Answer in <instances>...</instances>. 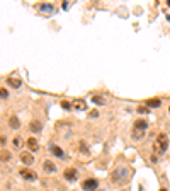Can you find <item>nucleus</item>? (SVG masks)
Segmentation results:
<instances>
[{
	"label": "nucleus",
	"mask_w": 170,
	"mask_h": 191,
	"mask_svg": "<svg viewBox=\"0 0 170 191\" xmlns=\"http://www.w3.org/2000/svg\"><path fill=\"white\" fill-rule=\"evenodd\" d=\"M128 174H129V171L126 169V167H117L114 172H112V183H121V181H124L128 177Z\"/></svg>",
	"instance_id": "f03ea898"
},
{
	"label": "nucleus",
	"mask_w": 170,
	"mask_h": 191,
	"mask_svg": "<svg viewBox=\"0 0 170 191\" xmlns=\"http://www.w3.org/2000/svg\"><path fill=\"white\" fill-rule=\"evenodd\" d=\"M72 106H73V104H70L68 101H61V108H63V109H66V111H68Z\"/></svg>",
	"instance_id": "412c9836"
},
{
	"label": "nucleus",
	"mask_w": 170,
	"mask_h": 191,
	"mask_svg": "<svg viewBox=\"0 0 170 191\" xmlns=\"http://www.w3.org/2000/svg\"><path fill=\"white\" fill-rule=\"evenodd\" d=\"M92 101H94V104H101V106H104V104H106V101L102 99L101 96H94V97H92Z\"/></svg>",
	"instance_id": "dca6fc26"
},
{
	"label": "nucleus",
	"mask_w": 170,
	"mask_h": 191,
	"mask_svg": "<svg viewBox=\"0 0 170 191\" xmlns=\"http://www.w3.org/2000/svg\"><path fill=\"white\" fill-rule=\"evenodd\" d=\"M97 186H99V181L97 179H87V181H84L82 188H84L85 191H95Z\"/></svg>",
	"instance_id": "7ed1b4c3"
},
{
	"label": "nucleus",
	"mask_w": 170,
	"mask_h": 191,
	"mask_svg": "<svg viewBox=\"0 0 170 191\" xmlns=\"http://www.w3.org/2000/svg\"><path fill=\"white\" fill-rule=\"evenodd\" d=\"M138 113H139V114H146V113H150V108L139 106V108H138Z\"/></svg>",
	"instance_id": "aec40b11"
},
{
	"label": "nucleus",
	"mask_w": 170,
	"mask_h": 191,
	"mask_svg": "<svg viewBox=\"0 0 170 191\" xmlns=\"http://www.w3.org/2000/svg\"><path fill=\"white\" fill-rule=\"evenodd\" d=\"M167 5H169V7H170V0H169V2H167Z\"/></svg>",
	"instance_id": "393cba45"
},
{
	"label": "nucleus",
	"mask_w": 170,
	"mask_h": 191,
	"mask_svg": "<svg viewBox=\"0 0 170 191\" xmlns=\"http://www.w3.org/2000/svg\"><path fill=\"white\" fill-rule=\"evenodd\" d=\"M73 108L77 109V111H85V109H87V102H85L84 99H75Z\"/></svg>",
	"instance_id": "6e6552de"
},
{
	"label": "nucleus",
	"mask_w": 170,
	"mask_h": 191,
	"mask_svg": "<svg viewBox=\"0 0 170 191\" xmlns=\"http://www.w3.org/2000/svg\"><path fill=\"white\" fill-rule=\"evenodd\" d=\"M7 97H9V92L4 87H0V99H7Z\"/></svg>",
	"instance_id": "a211bd4d"
},
{
	"label": "nucleus",
	"mask_w": 170,
	"mask_h": 191,
	"mask_svg": "<svg viewBox=\"0 0 170 191\" xmlns=\"http://www.w3.org/2000/svg\"><path fill=\"white\" fill-rule=\"evenodd\" d=\"M9 125H10V128H16V130L21 126V123H19V120H17L16 116H12L10 120H9Z\"/></svg>",
	"instance_id": "2eb2a0df"
},
{
	"label": "nucleus",
	"mask_w": 170,
	"mask_h": 191,
	"mask_svg": "<svg viewBox=\"0 0 170 191\" xmlns=\"http://www.w3.org/2000/svg\"><path fill=\"white\" fill-rule=\"evenodd\" d=\"M160 191H167V189H165V188H162V189H160Z\"/></svg>",
	"instance_id": "a878e982"
},
{
	"label": "nucleus",
	"mask_w": 170,
	"mask_h": 191,
	"mask_svg": "<svg viewBox=\"0 0 170 191\" xmlns=\"http://www.w3.org/2000/svg\"><path fill=\"white\" fill-rule=\"evenodd\" d=\"M21 160H22V162H24L26 165H31L32 162H34V157H32L29 152H22V154H21Z\"/></svg>",
	"instance_id": "1a4fd4ad"
},
{
	"label": "nucleus",
	"mask_w": 170,
	"mask_h": 191,
	"mask_svg": "<svg viewBox=\"0 0 170 191\" xmlns=\"http://www.w3.org/2000/svg\"><path fill=\"white\" fill-rule=\"evenodd\" d=\"M63 176H65V179H68V181H77L78 179V172H77L75 169H72V167L65 169Z\"/></svg>",
	"instance_id": "39448f33"
},
{
	"label": "nucleus",
	"mask_w": 170,
	"mask_h": 191,
	"mask_svg": "<svg viewBox=\"0 0 170 191\" xmlns=\"http://www.w3.org/2000/svg\"><path fill=\"white\" fill-rule=\"evenodd\" d=\"M167 149H169V137L165 133H160L153 142V152L157 155H163L167 152Z\"/></svg>",
	"instance_id": "f257e3e1"
},
{
	"label": "nucleus",
	"mask_w": 170,
	"mask_h": 191,
	"mask_svg": "<svg viewBox=\"0 0 170 191\" xmlns=\"http://www.w3.org/2000/svg\"><path fill=\"white\" fill-rule=\"evenodd\" d=\"M9 159H10V152L2 150V154H0V160H9Z\"/></svg>",
	"instance_id": "f3484780"
},
{
	"label": "nucleus",
	"mask_w": 170,
	"mask_h": 191,
	"mask_svg": "<svg viewBox=\"0 0 170 191\" xmlns=\"http://www.w3.org/2000/svg\"><path fill=\"white\" fill-rule=\"evenodd\" d=\"M146 104H148V108H160V104H162V101L155 97V99H148V101H146Z\"/></svg>",
	"instance_id": "4468645a"
},
{
	"label": "nucleus",
	"mask_w": 170,
	"mask_h": 191,
	"mask_svg": "<svg viewBox=\"0 0 170 191\" xmlns=\"http://www.w3.org/2000/svg\"><path fill=\"white\" fill-rule=\"evenodd\" d=\"M21 176L24 177V179H27V181H36L37 179V174L34 172V171H31V169H21Z\"/></svg>",
	"instance_id": "20e7f679"
},
{
	"label": "nucleus",
	"mask_w": 170,
	"mask_h": 191,
	"mask_svg": "<svg viewBox=\"0 0 170 191\" xmlns=\"http://www.w3.org/2000/svg\"><path fill=\"white\" fill-rule=\"evenodd\" d=\"M146 128H148V121H145V120H138L134 123V130H138V132H145Z\"/></svg>",
	"instance_id": "9d476101"
},
{
	"label": "nucleus",
	"mask_w": 170,
	"mask_h": 191,
	"mask_svg": "<svg viewBox=\"0 0 170 191\" xmlns=\"http://www.w3.org/2000/svg\"><path fill=\"white\" fill-rule=\"evenodd\" d=\"M27 149L31 152H37L39 150V143H37L36 138H27Z\"/></svg>",
	"instance_id": "0eeeda50"
},
{
	"label": "nucleus",
	"mask_w": 170,
	"mask_h": 191,
	"mask_svg": "<svg viewBox=\"0 0 170 191\" xmlns=\"http://www.w3.org/2000/svg\"><path fill=\"white\" fill-rule=\"evenodd\" d=\"M80 150H84L85 154L89 152V150H87V145H85V143H82V142H80Z\"/></svg>",
	"instance_id": "5701e85b"
},
{
	"label": "nucleus",
	"mask_w": 170,
	"mask_h": 191,
	"mask_svg": "<svg viewBox=\"0 0 170 191\" xmlns=\"http://www.w3.org/2000/svg\"><path fill=\"white\" fill-rule=\"evenodd\" d=\"M29 130H31V132H34V133H37V132H41V130H42V125L39 121H36V120H34V121H31V125H29Z\"/></svg>",
	"instance_id": "f8f14e48"
},
{
	"label": "nucleus",
	"mask_w": 170,
	"mask_h": 191,
	"mask_svg": "<svg viewBox=\"0 0 170 191\" xmlns=\"http://www.w3.org/2000/svg\"><path fill=\"white\" fill-rule=\"evenodd\" d=\"M169 111H170V108H169Z\"/></svg>",
	"instance_id": "bb28decb"
},
{
	"label": "nucleus",
	"mask_w": 170,
	"mask_h": 191,
	"mask_svg": "<svg viewBox=\"0 0 170 191\" xmlns=\"http://www.w3.org/2000/svg\"><path fill=\"white\" fill-rule=\"evenodd\" d=\"M41 11H53V5H41Z\"/></svg>",
	"instance_id": "4be33fe9"
},
{
	"label": "nucleus",
	"mask_w": 170,
	"mask_h": 191,
	"mask_svg": "<svg viewBox=\"0 0 170 191\" xmlns=\"http://www.w3.org/2000/svg\"><path fill=\"white\" fill-rule=\"evenodd\" d=\"M49 149H51V154H54V155H56V157H65L63 150L60 149V147H56V145H51Z\"/></svg>",
	"instance_id": "ddd939ff"
},
{
	"label": "nucleus",
	"mask_w": 170,
	"mask_h": 191,
	"mask_svg": "<svg viewBox=\"0 0 170 191\" xmlns=\"http://www.w3.org/2000/svg\"><path fill=\"white\" fill-rule=\"evenodd\" d=\"M12 143H14V147H21V145H22V140H21V137H16L14 140H12Z\"/></svg>",
	"instance_id": "6ab92c4d"
},
{
	"label": "nucleus",
	"mask_w": 170,
	"mask_h": 191,
	"mask_svg": "<svg viewBox=\"0 0 170 191\" xmlns=\"http://www.w3.org/2000/svg\"><path fill=\"white\" fill-rule=\"evenodd\" d=\"M42 169L46 171V172H54V171H56V165H54L51 160H44V164H42Z\"/></svg>",
	"instance_id": "9b49d317"
},
{
	"label": "nucleus",
	"mask_w": 170,
	"mask_h": 191,
	"mask_svg": "<svg viewBox=\"0 0 170 191\" xmlns=\"http://www.w3.org/2000/svg\"><path fill=\"white\" fill-rule=\"evenodd\" d=\"M7 82H9V85H12L14 89H19V87H21V79H19L17 75H9V77H7Z\"/></svg>",
	"instance_id": "423d86ee"
},
{
	"label": "nucleus",
	"mask_w": 170,
	"mask_h": 191,
	"mask_svg": "<svg viewBox=\"0 0 170 191\" xmlns=\"http://www.w3.org/2000/svg\"><path fill=\"white\" fill-rule=\"evenodd\" d=\"M5 142H7V138H5V137H0V143H2V145H4Z\"/></svg>",
	"instance_id": "b1692460"
}]
</instances>
